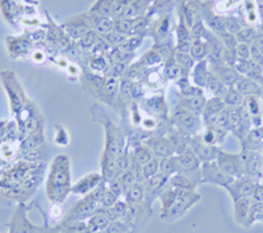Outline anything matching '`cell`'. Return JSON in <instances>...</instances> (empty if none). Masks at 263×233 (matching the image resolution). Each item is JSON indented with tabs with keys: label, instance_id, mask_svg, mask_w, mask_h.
<instances>
[{
	"label": "cell",
	"instance_id": "cell-2",
	"mask_svg": "<svg viewBox=\"0 0 263 233\" xmlns=\"http://www.w3.org/2000/svg\"><path fill=\"white\" fill-rule=\"evenodd\" d=\"M105 147L102 157V175L105 183L117 178V158L124 153V136L111 120H105Z\"/></svg>",
	"mask_w": 263,
	"mask_h": 233
},
{
	"label": "cell",
	"instance_id": "cell-5",
	"mask_svg": "<svg viewBox=\"0 0 263 233\" xmlns=\"http://www.w3.org/2000/svg\"><path fill=\"white\" fill-rule=\"evenodd\" d=\"M201 174V183H211V185L220 186V187L227 188L230 183L233 182L236 178L222 170L217 165L216 161L204 162L200 168Z\"/></svg>",
	"mask_w": 263,
	"mask_h": 233
},
{
	"label": "cell",
	"instance_id": "cell-44",
	"mask_svg": "<svg viewBox=\"0 0 263 233\" xmlns=\"http://www.w3.org/2000/svg\"><path fill=\"white\" fill-rule=\"evenodd\" d=\"M119 178H120V181H121V183H123L124 190H125V191L128 190V188H130L132 186L135 185V183L138 182L137 175H136V173L133 171V169H132L130 166H129V169H126L124 173L120 174Z\"/></svg>",
	"mask_w": 263,
	"mask_h": 233
},
{
	"label": "cell",
	"instance_id": "cell-31",
	"mask_svg": "<svg viewBox=\"0 0 263 233\" xmlns=\"http://www.w3.org/2000/svg\"><path fill=\"white\" fill-rule=\"evenodd\" d=\"M174 60L177 61L178 65L182 67V71H183V77H189V73L192 71L194 69V66L196 65V61L191 57V54L187 53V51H177L175 54V57Z\"/></svg>",
	"mask_w": 263,
	"mask_h": 233
},
{
	"label": "cell",
	"instance_id": "cell-12",
	"mask_svg": "<svg viewBox=\"0 0 263 233\" xmlns=\"http://www.w3.org/2000/svg\"><path fill=\"white\" fill-rule=\"evenodd\" d=\"M87 19H88L91 29L95 30L99 36H104V34L114 32L115 19L111 17V16H102L90 13V15L87 16Z\"/></svg>",
	"mask_w": 263,
	"mask_h": 233
},
{
	"label": "cell",
	"instance_id": "cell-30",
	"mask_svg": "<svg viewBox=\"0 0 263 233\" xmlns=\"http://www.w3.org/2000/svg\"><path fill=\"white\" fill-rule=\"evenodd\" d=\"M159 171L166 174L167 176H173L174 174H177L180 171V165L178 161V155H170L166 158L161 159V166H159Z\"/></svg>",
	"mask_w": 263,
	"mask_h": 233
},
{
	"label": "cell",
	"instance_id": "cell-42",
	"mask_svg": "<svg viewBox=\"0 0 263 233\" xmlns=\"http://www.w3.org/2000/svg\"><path fill=\"white\" fill-rule=\"evenodd\" d=\"M103 233H135L133 229L123 220H115L109 223Z\"/></svg>",
	"mask_w": 263,
	"mask_h": 233
},
{
	"label": "cell",
	"instance_id": "cell-54",
	"mask_svg": "<svg viewBox=\"0 0 263 233\" xmlns=\"http://www.w3.org/2000/svg\"><path fill=\"white\" fill-rule=\"evenodd\" d=\"M225 27H227L228 32L233 33V34H237L239 30L242 29L241 24H239V21L237 20L236 17H233V16L225 19Z\"/></svg>",
	"mask_w": 263,
	"mask_h": 233
},
{
	"label": "cell",
	"instance_id": "cell-50",
	"mask_svg": "<svg viewBox=\"0 0 263 233\" xmlns=\"http://www.w3.org/2000/svg\"><path fill=\"white\" fill-rule=\"evenodd\" d=\"M132 2H133V0H116V2H115L114 9H112V16H114L115 19L121 17V16L124 15V12L126 11V8L130 6Z\"/></svg>",
	"mask_w": 263,
	"mask_h": 233
},
{
	"label": "cell",
	"instance_id": "cell-49",
	"mask_svg": "<svg viewBox=\"0 0 263 233\" xmlns=\"http://www.w3.org/2000/svg\"><path fill=\"white\" fill-rule=\"evenodd\" d=\"M218 37H220V41H221V44L224 45L225 49L234 50V49H236V46L238 45V41H237L236 34L228 32V30H225V32L221 33V34H218Z\"/></svg>",
	"mask_w": 263,
	"mask_h": 233
},
{
	"label": "cell",
	"instance_id": "cell-39",
	"mask_svg": "<svg viewBox=\"0 0 263 233\" xmlns=\"http://www.w3.org/2000/svg\"><path fill=\"white\" fill-rule=\"evenodd\" d=\"M168 141H170L171 147L174 149V154L178 155L182 152H184L187 148H189V144H187V140L183 137V135L180 133H173V135L168 136Z\"/></svg>",
	"mask_w": 263,
	"mask_h": 233
},
{
	"label": "cell",
	"instance_id": "cell-8",
	"mask_svg": "<svg viewBox=\"0 0 263 233\" xmlns=\"http://www.w3.org/2000/svg\"><path fill=\"white\" fill-rule=\"evenodd\" d=\"M168 180H170V176H167L166 174L159 171L157 175L152 176L150 180L145 181V203H146L147 206L152 207V201L154 198L161 195V192L163 191L164 188H166V186L168 185Z\"/></svg>",
	"mask_w": 263,
	"mask_h": 233
},
{
	"label": "cell",
	"instance_id": "cell-26",
	"mask_svg": "<svg viewBox=\"0 0 263 233\" xmlns=\"http://www.w3.org/2000/svg\"><path fill=\"white\" fill-rule=\"evenodd\" d=\"M208 75H210V71H208V61L206 60L199 61L191 71L192 81H194L195 86L199 87V88L205 86Z\"/></svg>",
	"mask_w": 263,
	"mask_h": 233
},
{
	"label": "cell",
	"instance_id": "cell-52",
	"mask_svg": "<svg viewBox=\"0 0 263 233\" xmlns=\"http://www.w3.org/2000/svg\"><path fill=\"white\" fill-rule=\"evenodd\" d=\"M107 185H108V188H109V190H111V191L114 192L117 198H119V199L121 196H124V194H125L124 186H123V183H121V181H120L119 176H117V178H115L114 181H111L109 183H107Z\"/></svg>",
	"mask_w": 263,
	"mask_h": 233
},
{
	"label": "cell",
	"instance_id": "cell-18",
	"mask_svg": "<svg viewBox=\"0 0 263 233\" xmlns=\"http://www.w3.org/2000/svg\"><path fill=\"white\" fill-rule=\"evenodd\" d=\"M212 73H215V74L224 82L225 86L228 87H234L238 83L239 79H241V74H239L234 67H230V66L225 65V63L215 66Z\"/></svg>",
	"mask_w": 263,
	"mask_h": 233
},
{
	"label": "cell",
	"instance_id": "cell-47",
	"mask_svg": "<svg viewBox=\"0 0 263 233\" xmlns=\"http://www.w3.org/2000/svg\"><path fill=\"white\" fill-rule=\"evenodd\" d=\"M237 41L242 42V44H253L257 37V33L253 28H242V29L239 30L238 33L236 34Z\"/></svg>",
	"mask_w": 263,
	"mask_h": 233
},
{
	"label": "cell",
	"instance_id": "cell-45",
	"mask_svg": "<svg viewBox=\"0 0 263 233\" xmlns=\"http://www.w3.org/2000/svg\"><path fill=\"white\" fill-rule=\"evenodd\" d=\"M98 39H99L98 33H96L93 29H90L81 40H79V45H81L83 49H86V50H91V49L95 46Z\"/></svg>",
	"mask_w": 263,
	"mask_h": 233
},
{
	"label": "cell",
	"instance_id": "cell-11",
	"mask_svg": "<svg viewBox=\"0 0 263 233\" xmlns=\"http://www.w3.org/2000/svg\"><path fill=\"white\" fill-rule=\"evenodd\" d=\"M42 228L33 225L29 223L27 219L25 211L23 207L16 211V215L13 216L12 221H11V233H41Z\"/></svg>",
	"mask_w": 263,
	"mask_h": 233
},
{
	"label": "cell",
	"instance_id": "cell-15",
	"mask_svg": "<svg viewBox=\"0 0 263 233\" xmlns=\"http://www.w3.org/2000/svg\"><path fill=\"white\" fill-rule=\"evenodd\" d=\"M178 161L180 165V171L183 173H189V171H196L201 168V161L197 157L196 153L191 149L187 148L184 152L178 154Z\"/></svg>",
	"mask_w": 263,
	"mask_h": 233
},
{
	"label": "cell",
	"instance_id": "cell-24",
	"mask_svg": "<svg viewBox=\"0 0 263 233\" xmlns=\"http://www.w3.org/2000/svg\"><path fill=\"white\" fill-rule=\"evenodd\" d=\"M251 204H253L251 198H242V199H238V201L234 202V219H236L238 224L248 223Z\"/></svg>",
	"mask_w": 263,
	"mask_h": 233
},
{
	"label": "cell",
	"instance_id": "cell-16",
	"mask_svg": "<svg viewBox=\"0 0 263 233\" xmlns=\"http://www.w3.org/2000/svg\"><path fill=\"white\" fill-rule=\"evenodd\" d=\"M63 29L67 33V36L72 37V39L81 40L82 37L91 29V27L90 23H88V19H87L86 16V19L77 17L74 19V20L69 21V23H66V24L63 25Z\"/></svg>",
	"mask_w": 263,
	"mask_h": 233
},
{
	"label": "cell",
	"instance_id": "cell-36",
	"mask_svg": "<svg viewBox=\"0 0 263 233\" xmlns=\"http://www.w3.org/2000/svg\"><path fill=\"white\" fill-rule=\"evenodd\" d=\"M224 102L227 107H239V105L242 104L245 100H243V95L239 93L237 88L234 87H229L224 96Z\"/></svg>",
	"mask_w": 263,
	"mask_h": 233
},
{
	"label": "cell",
	"instance_id": "cell-10",
	"mask_svg": "<svg viewBox=\"0 0 263 233\" xmlns=\"http://www.w3.org/2000/svg\"><path fill=\"white\" fill-rule=\"evenodd\" d=\"M254 187L255 185L253 181L246 180V178L241 176V178H236L233 182L228 186L227 191L229 192L233 202H236L238 199H242V198H251Z\"/></svg>",
	"mask_w": 263,
	"mask_h": 233
},
{
	"label": "cell",
	"instance_id": "cell-46",
	"mask_svg": "<svg viewBox=\"0 0 263 233\" xmlns=\"http://www.w3.org/2000/svg\"><path fill=\"white\" fill-rule=\"evenodd\" d=\"M90 67L96 73H104L108 71L109 65H108V61L105 60L104 56H93L90 60Z\"/></svg>",
	"mask_w": 263,
	"mask_h": 233
},
{
	"label": "cell",
	"instance_id": "cell-7",
	"mask_svg": "<svg viewBox=\"0 0 263 233\" xmlns=\"http://www.w3.org/2000/svg\"><path fill=\"white\" fill-rule=\"evenodd\" d=\"M243 161L245 159H242L241 155L230 154V153L221 152V150H218L217 157H216V162H217L218 166L233 178H241L242 176L243 171H245Z\"/></svg>",
	"mask_w": 263,
	"mask_h": 233
},
{
	"label": "cell",
	"instance_id": "cell-41",
	"mask_svg": "<svg viewBox=\"0 0 263 233\" xmlns=\"http://www.w3.org/2000/svg\"><path fill=\"white\" fill-rule=\"evenodd\" d=\"M163 77L168 81H175V79H179L180 77H183L182 67L177 63V61L173 60L171 62H168L167 65L164 66L163 70Z\"/></svg>",
	"mask_w": 263,
	"mask_h": 233
},
{
	"label": "cell",
	"instance_id": "cell-17",
	"mask_svg": "<svg viewBox=\"0 0 263 233\" xmlns=\"http://www.w3.org/2000/svg\"><path fill=\"white\" fill-rule=\"evenodd\" d=\"M191 149L196 153V155L200 158V161L203 162H211L216 161V157H217V152L216 147H212V145H208V144L203 142L200 137L195 138L192 141Z\"/></svg>",
	"mask_w": 263,
	"mask_h": 233
},
{
	"label": "cell",
	"instance_id": "cell-51",
	"mask_svg": "<svg viewBox=\"0 0 263 233\" xmlns=\"http://www.w3.org/2000/svg\"><path fill=\"white\" fill-rule=\"evenodd\" d=\"M168 27H170V19L166 16V17H162L161 20L158 21V24L156 25V34L159 37V39H163V37L167 36L168 33Z\"/></svg>",
	"mask_w": 263,
	"mask_h": 233
},
{
	"label": "cell",
	"instance_id": "cell-19",
	"mask_svg": "<svg viewBox=\"0 0 263 233\" xmlns=\"http://www.w3.org/2000/svg\"><path fill=\"white\" fill-rule=\"evenodd\" d=\"M206 99L204 96V94L201 93V90L199 93L194 94L191 96H182V100H180V105L185 110L191 111L196 115L203 114L204 105H205Z\"/></svg>",
	"mask_w": 263,
	"mask_h": 233
},
{
	"label": "cell",
	"instance_id": "cell-27",
	"mask_svg": "<svg viewBox=\"0 0 263 233\" xmlns=\"http://www.w3.org/2000/svg\"><path fill=\"white\" fill-rule=\"evenodd\" d=\"M128 204H141L145 202V186L144 182H137L128 188L124 194Z\"/></svg>",
	"mask_w": 263,
	"mask_h": 233
},
{
	"label": "cell",
	"instance_id": "cell-48",
	"mask_svg": "<svg viewBox=\"0 0 263 233\" xmlns=\"http://www.w3.org/2000/svg\"><path fill=\"white\" fill-rule=\"evenodd\" d=\"M141 42H142V37L140 34H132V36L126 37L125 42H124L123 45L120 46L124 50L129 51V53H133L137 48H140Z\"/></svg>",
	"mask_w": 263,
	"mask_h": 233
},
{
	"label": "cell",
	"instance_id": "cell-32",
	"mask_svg": "<svg viewBox=\"0 0 263 233\" xmlns=\"http://www.w3.org/2000/svg\"><path fill=\"white\" fill-rule=\"evenodd\" d=\"M177 194H178V188H174L168 185L166 186V188L161 192V195H159L161 206H162L161 216L164 215V213L167 212L168 209H170V207L173 206L174 201H175V198H177Z\"/></svg>",
	"mask_w": 263,
	"mask_h": 233
},
{
	"label": "cell",
	"instance_id": "cell-6",
	"mask_svg": "<svg viewBox=\"0 0 263 233\" xmlns=\"http://www.w3.org/2000/svg\"><path fill=\"white\" fill-rule=\"evenodd\" d=\"M173 121L182 133H196L201 128V120L199 115L185 110L182 105L174 111Z\"/></svg>",
	"mask_w": 263,
	"mask_h": 233
},
{
	"label": "cell",
	"instance_id": "cell-38",
	"mask_svg": "<svg viewBox=\"0 0 263 233\" xmlns=\"http://www.w3.org/2000/svg\"><path fill=\"white\" fill-rule=\"evenodd\" d=\"M2 11L11 23L15 20L16 16L20 15V7L13 0H2Z\"/></svg>",
	"mask_w": 263,
	"mask_h": 233
},
{
	"label": "cell",
	"instance_id": "cell-33",
	"mask_svg": "<svg viewBox=\"0 0 263 233\" xmlns=\"http://www.w3.org/2000/svg\"><path fill=\"white\" fill-rule=\"evenodd\" d=\"M130 158L137 162V164H140L141 166H144L150 159L154 158V154H153L152 149L147 145H137L133 153H132Z\"/></svg>",
	"mask_w": 263,
	"mask_h": 233
},
{
	"label": "cell",
	"instance_id": "cell-25",
	"mask_svg": "<svg viewBox=\"0 0 263 233\" xmlns=\"http://www.w3.org/2000/svg\"><path fill=\"white\" fill-rule=\"evenodd\" d=\"M109 223L111 221L103 213V209L100 212L95 213V215H92L91 218H88L86 220L87 229L92 233H103L105 230V228L109 225Z\"/></svg>",
	"mask_w": 263,
	"mask_h": 233
},
{
	"label": "cell",
	"instance_id": "cell-56",
	"mask_svg": "<svg viewBox=\"0 0 263 233\" xmlns=\"http://www.w3.org/2000/svg\"><path fill=\"white\" fill-rule=\"evenodd\" d=\"M246 103H248L249 112H250V114L253 115L254 117H258L257 115L259 114V103H258L257 98H255L254 95L249 96V98L246 99Z\"/></svg>",
	"mask_w": 263,
	"mask_h": 233
},
{
	"label": "cell",
	"instance_id": "cell-35",
	"mask_svg": "<svg viewBox=\"0 0 263 233\" xmlns=\"http://www.w3.org/2000/svg\"><path fill=\"white\" fill-rule=\"evenodd\" d=\"M115 2L116 0H96V3L92 6L90 13L102 16H111L112 17V9H114Z\"/></svg>",
	"mask_w": 263,
	"mask_h": 233
},
{
	"label": "cell",
	"instance_id": "cell-57",
	"mask_svg": "<svg viewBox=\"0 0 263 233\" xmlns=\"http://www.w3.org/2000/svg\"><path fill=\"white\" fill-rule=\"evenodd\" d=\"M55 142H57L58 145H62V147H65V145L69 144L67 132H66V129L62 128V127H58L57 132H55Z\"/></svg>",
	"mask_w": 263,
	"mask_h": 233
},
{
	"label": "cell",
	"instance_id": "cell-28",
	"mask_svg": "<svg viewBox=\"0 0 263 233\" xmlns=\"http://www.w3.org/2000/svg\"><path fill=\"white\" fill-rule=\"evenodd\" d=\"M210 49L211 46L208 41H204L203 39L194 40L191 44V48H190V54L196 62H199V61L206 60L208 54H210Z\"/></svg>",
	"mask_w": 263,
	"mask_h": 233
},
{
	"label": "cell",
	"instance_id": "cell-22",
	"mask_svg": "<svg viewBox=\"0 0 263 233\" xmlns=\"http://www.w3.org/2000/svg\"><path fill=\"white\" fill-rule=\"evenodd\" d=\"M206 91L211 94L212 96H218V98H222L224 99L225 94H227L228 88L229 87L225 86L224 82L215 74V73H210L208 78H206V82H205V86Z\"/></svg>",
	"mask_w": 263,
	"mask_h": 233
},
{
	"label": "cell",
	"instance_id": "cell-61",
	"mask_svg": "<svg viewBox=\"0 0 263 233\" xmlns=\"http://www.w3.org/2000/svg\"><path fill=\"white\" fill-rule=\"evenodd\" d=\"M253 44H254V45L257 46V48L259 49V50L263 53V36L255 37V40H254V42H253Z\"/></svg>",
	"mask_w": 263,
	"mask_h": 233
},
{
	"label": "cell",
	"instance_id": "cell-43",
	"mask_svg": "<svg viewBox=\"0 0 263 233\" xmlns=\"http://www.w3.org/2000/svg\"><path fill=\"white\" fill-rule=\"evenodd\" d=\"M241 123H242V111H241V108L229 107V121H228V129L238 128Z\"/></svg>",
	"mask_w": 263,
	"mask_h": 233
},
{
	"label": "cell",
	"instance_id": "cell-3",
	"mask_svg": "<svg viewBox=\"0 0 263 233\" xmlns=\"http://www.w3.org/2000/svg\"><path fill=\"white\" fill-rule=\"evenodd\" d=\"M201 199V195L196 192V190H178L177 198L174 201L173 206L167 212L161 216V219L166 223H171L185 215L190 208L195 206Z\"/></svg>",
	"mask_w": 263,
	"mask_h": 233
},
{
	"label": "cell",
	"instance_id": "cell-40",
	"mask_svg": "<svg viewBox=\"0 0 263 233\" xmlns=\"http://www.w3.org/2000/svg\"><path fill=\"white\" fill-rule=\"evenodd\" d=\"M145 105H146V110L149 111L152 115H164V112H162V110L166 111V107H164L163 99L161 96H156V98L146 99L145 100Z\"/></svg>",
	"mask_w": 263,
	"mask_h": 233
},
{
	"label": "cell",
	"instance_id": "cell-9",
	"mask_svg": "<svg viewBox=\"0 0 263 233\" xmlns=\"http://www.w3.org/2000/svg\"><path fill=\"white\" fill-rule=\"evenodd\" d=\"M104 180H103L102 173H91L84 175L83 178L78 181V182L72 185L71 192L75 195H81V196H86V195L93 192L98 187L103 185Z\"/></svg>",
	"mask_w": 263,
	"mask_h": 233
},
{
	"label": "cell",
	"instance_id": "cell-21",
	"mask_svg": "<svg viewBox=\"0 0 263 233\" xmlns=\"http://www.w3.org/2000/svg\"><path fill=\"white\" fill-rule=\"evenodd\" d=\"M225 133H227V129H222L220 127L208 124L205 127V129H204L203 133H201L200 138L203 142L208 144V145H212V147H216L225 137Z\"/></svg>",
	"mask_w": 263,
	"mask_h": 233
},
{
	"label": "cell",
	"instance_id": "cell-60",
	"mask_svg": "<svg viewBox=\"0 0 263 233\" xmlns=\"http://www.w3.org/2000/svg\"><path fill=\"white\" fill-rule=\"evenodd\" d=\"M157 126V121L154 120V117H145L144 120H142V127L146 129H153L156 128Z\"/></svg>",
	"mask_w": 263,
	"mask_h": 233
},
{
	"label": "cell",
	"instance_id": "cell-23",
	"mask_svg": "<svg viewBox=\"0 0 263 233\" xmlns=\"http://www.w3.org/2000/svg\"><path fill=\"white\" fill-rule=\"evenodd\" d=\"M227 107L225 105L224 99L218 98V96H212L211 99H208L205 102V105H204L203 110V120L205 123H208L211 119H212L215 115H217L220 111H222Z\"/></svg>",
	"mask_w": 263,
	"mask_h": 233
},
{
	"label": "cell",
	"instance_id": "cell-1",
	"mask_svg": "<svg viewBox=\"0 0 263 233\" xmlns=\"http://www.w3.org/2000/svg\"><path fill=\"white\" fill-rule=\"evenodd\" d=\"M71 161L67 154L53 159L46 180V196L51 203H63L71 194Z\"/></svg>",
	"mask_w": 263,
	"mask_h": 233
},
{
	"label": "cell",
	"instance_id": "cell-14",
	"mask_svg": "<svg viewBox=\"0 0 263 233\" xmlns=\"http://www.w3.org/2000/svg\"><path fill=\"white\" fill-rule=\"evenodd\" d=\"M201 17H204L205 24L208 25V27L212 29V32H215L217 36L227 30V27H225V19L221 17V16L216 15L208 4L203 6V8H201Z\"/></svg>",
	"mask_w": 263,
	"mask_h": 233
},
{
	"label": "cell",
	"instance_id": "cell-13",
	"mask_svg": "<svg viewBox=\"0 0 263 233\" xmlns=\"http://www.w3.org/2000/svg\"><path fill=\"white\" fill-rule=\"evenodd\" d=\"M119 91H120L119 78L107 77L104 79V83H103V86L100 87V90H99V93L96 94V95L102 99L103 102L112 104L115 99L117 98Z\"/></svg>",
	"mask_w": 263,
	"mask_h": 233
},
{
	"label": "cell",
	"instance_id": "cell-59",
	"mask_svg": "<svg viewBox=\"0 0 263 233\" xmlns=\"http://www.w3.org/2000/svg\"><path fill=\"white\" fill-rule=\"evenodd\" d=\"M251 199L257 203H263V185H255Z\"/></svg>",
	"mask_w": 263,
	"mask_h": 233
},
{
	"label": "cell",
	"instance_id": "cell-37",
	"mask_svg": "<svg viewBox=\"0 0 263 233\" xmlns=\"http://www.w3.org/2000/svg\"><path fill=\"white\" fill-rule=\"evenodd\" d=\"M159 166H161V158H158V157H154V158L150 159L147 164H145L142 166V178H144V182L159 173Z\"/></svg>",
	"mask_w": 263,
	"mask_h": 233
},
{
	"label": "cell",
	"instance_id": "cell-29",
	"mask_svg": "<svg viewBox=\"0 0 263 233\" xmlns=\"http://www.w3.org/2000/svg\"><path fill=\"white\" fill-rule=\"evenodd\" d=\"M236 88L242 94L243 96H253L259 94V86L257 82L251 78H241L238 83L236 84Z\"/></svg>",
	"mask_w": 263,
	"mask_h": 233
},
{
	"label": "cell",
	"instance_id": "cell-20",
	"mask_svg": "<svg viewBox=\"0 0 263 233\" xmlns=\"http://www.w3.org/2000/svg\"><path fill=\"white\" fill-rule=\"evenodd\" d=\"M147 147L152 149L154 157H158L161 159L166 158V157H170V155H174V149L167 137L157 138V140L147 144Z\"/></svg>",
	"mask_w": 263,
	"mask_h": 233
},
{
	"label": "cell",
	"instance_id": "cell-4",
	"mask_svg": "<svg viewBox=\"0 0 263 233\" xmlns=\"http://www.w3.org/2000/svg\"><path fill=\"white\" fill-rule=\"evenodd\" d=\"M96 190L91 192V194L83 196L82 201H79L78 203L75 204L67 212V215L65 216V221H86L87 219L91 218L92 215L100 212L103 207L99 204L98 191Z\"/></svg>",
	"mask_w": 263,
	"mask_h": 233
},
{
	"label": "cell",
	"instance_id": "cell-53",
	"mask_svg": "<svg viewBox=\"0 0 263 233\" xmlns=\"http://www.w3.org/2000/svg\"><path fill=\"white\" fill-rule=\"evenodd\" d=\"M237 54V58L238 60L248 61L250 60V45L249 44H242V42H238V45L234 49Z\"/></svg>",
	"mask_w": 263,
	"mask_h": 233
},
{
	"label": "cell",
	"instance_id": "cell-55",
	"mask_svg": "<svg viewBox=\"0 0 263 233\" xmlns=\"http://www.w3.org/2000/svg\"><path fill=\"white\" fill-rule=\"evenodd\" d=\"M129 90H130V96L133 99H140L141 96H144V86L138 82H132L129 83Z\"/></svg>",
	"mask_w": 263,
	"mask_h": 233
},
{
	"label": "cell",
	"instance_id": "cell-34",
	"mask_svg": "<svg viewBox=\"0 0 263 233\" xmlns=\"http://www.w3.org/2000/svg\"><path fill=\"white\" fill-rule=\"evenodd\" d=\"M8 48L12 56H25L30 49V41L25 39L8 40Z\"/></svg>",
	"mask_w": 263,
	"mask_h": 233
},
{
	"label": "cell",
	"instance_id": "cell-58",
	"mask_svg": "<svg viewBox=\"0 0 263 233\" xmlns=\"http://www.w3.org/2000/svg\"><path fill=\"white\" fill-rule=\"evenodd\" d=\"M50 215L53 219H61L65 218V213H63V208H62V203H51L50 207Z\"/></svg>",
	"mask_w": 263,
	"mask_h": 233
}]
</instances>
